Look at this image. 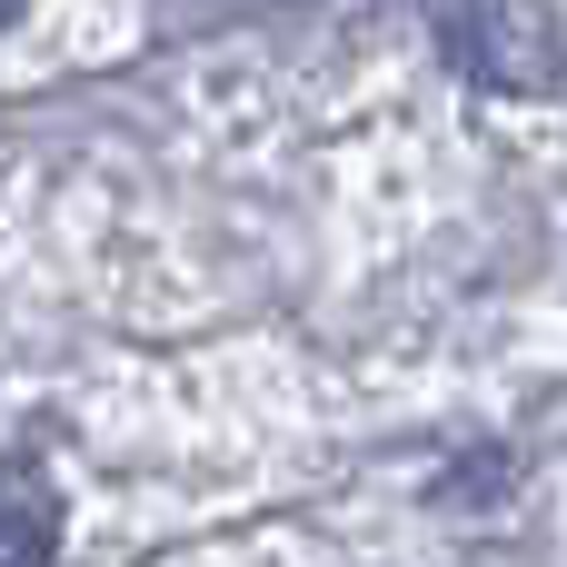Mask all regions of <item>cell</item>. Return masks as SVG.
<instances>
[{
    "label": "cell",
    "instance_id": "obj_1",
    "mask_svg": "<svg viewBox=\"0 0 567 567\" xmlns=\"http://www.w3.org/2000/svg\"><path fill=\"white\" fill-rule=\"evenodd\" d=\"M439 50L488 100H548V90H567V20L548 0H449L439 10Z\"/></svg>",
    "mask_w": 567,
    "mask_h": 567
},
{
    "label": "cell",
    "instance_id": "obj_2",
    "mask_svg": "<svg viewBox=\"0 0 567 567\" xmlns=\"http://www.w3.org/2000/svg\"><path fill=\"white\" fill-rule=\"evenodd\" d=\"M60 548V508H50V488L30 478V468H10L0 458V567H30Z\"/></svg>",
    "mask_w": 567,
    "mask_h": 567
},
{
    "label": "cell",
    "instance_id": "obj_3",
    "mask_svg": "<svg viewBox=\"0 0 567 567\" xmlns=\"http://www.w3.org/2000/svg\"><path fill=\"white\" fill-rule=\"evenodd\" d=\"M10 10H20V0H0V20H10Z\"/></svg>",
    "mask_w": 567,
    "mask_h": 567
}]
</instances>
